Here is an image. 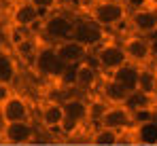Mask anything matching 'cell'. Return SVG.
<instances>
[{
  "instance_id": "cell-1",
  "label": "cell",
  "mask_w": 157,
  "mask_h": 146,
  "mask_svg": "<svg viewBox=\"0 0 157 146\" xmlns=\"http://www.w3.org/2000/svg\"><path fill=\"white\" fill-rule=\"evenodd\" d=\"M72 40L85 45L87 49H98L102 43H106V28H102L98 21H94L89 15H77Z\"/></svg>"
},
{
  "instance_id": "cell-2",
  "label": "cell",
  "mask_w": 157,
  "mask_h": 146,
  "mask_svg": "<svg viewBox=\"0 0 157 146\" xmlns=\"http://www.w3.org/2000/svg\"><path fill=\"white\" fill-rule=\"evenodd\" d=\"M89 17L94 21H98L102 28L119 25L128 17V4H123L119 0H100L89 9Z\"/></svg>"
},
{
  "instance_id": "cell-3",
  "label": "cell",
  "mask_w": 157,
  "mask_h": 146,
  "mask_svg": "<svg viewBox=\"0 0 157 146\" xmlns=\"http://www.w3.org/2000/svg\"><path fill=\"white\" fill-rule=\"evenodd\" d=\"M40 32L51 40V43H64V40H72V32H75V17L57 11V13H51L45 21H43V28Z\"/></svg>"
},
{
  "instance_id": "cell-4",
  "label": "cell",
  "mask_w": 157,
  "mask_h": 146,
  "mask_svg": "<svg viewBox=\"0 0 157 146\" xmlns=\"http://www.w3.org/2000/svg\"><path fill=\"white\" fill-rule=\"evenodd\" d=\"M34 68H36V72L40 74V76H45V78H57L59 80V76L66 70V64L57 55L55 45H43V47L38 49L36 57H34Z\"/></svg>"
},
{
  "instance_id": "cell-5",
  "label": "cell",
  "mask_w": 157,
  "mask_h": 146,
  "mask_svg": "<svg viewBox=\"0 0 157 146\" xmlns=\"http://www.w3.org/2000/svg\"><path fill=\"white\" fill-rule=\"evenodd\" d=\"M64 104V125H62V131L64 133H72L77 131L83 123L89 119V104L83 102L81 97H70Z\"/></svg>"
},
{
  "instance_id": "cell-6",
  "label": "cell",
  "mask_w": 157,
  "mask_h": 146,
  "mask_svg": "<svg viewBox=\"0 0 157 146\" xmlns=\"http://www.w3.org/2000/svg\"><path fill=\"white\" fill-rule=\"evenodd\" d=\"M100 62V70L102 72L113 74L117 68H121L123 64H128V55H125V49L119 43H102L100 47L96 49L94 53Z\"/></svg>"
},
{
  "instance_id": "cell-7",
  "label": "cell",
  "mask_w": 157,
  "mask_h": 146,
  "mask_svg": "<svg viewBox=\"0 0 157 146\" xmlns=\"http://www.w3.org/2000/svg\"><path fill=\"white\" fill-rule=\"evenodd\" d=\"M125 49V55H128V62L136 64V66H144L149 64V59L153 57V49L147 36L142 34H130L125 36V40L121 43Z\"/></svg>"
},
{
  "instance_id": "cell-8",
  "label": "cell",
  "mask_w": 157,
  "mask_h": 146,
  "mask_svg": "<svg viewBox=\"0 0 157 146\" xmlns=\"http://www.w3.org/2000/svg\"><path fill=\"white\" fill-rule=\"evenodd\" d=\"M2 140L9 142L13 146H28L34 142L36 138V127L30 121H21V123H6L2 129Z\"/></svg>"
},
{
  "instance_id": "cell-9",
  "label": "cell",
  "mask_w": 157,
  "mask_h": 146,
  "mask_svg": "<svg viewBox=\"0 0 157 146\" xmlns=\"http://www.w3.org/2000/svg\"><path fill=\"white\" fill-rule=\"evenodd\" d=\"M0 117L4 123H21L32 119V108L28 104L26 97L21 95H13L9 97L2 106H0Z\"/></svg>"
},
{
  "instance_id": "cell-10",
  "label": "cell",
  "mask_w": 157,
  "mask_h": 146,
  "mask_svg": "<svg viewBox=\"0 0 157 146\" xmlns=\"http://www.w3.org/2000/svg\"><path fill=\"white\" fill-rule=\"evenodd\" d=\"M11 21H13V25H17V28H34V30H38L36 25L43 24V17H40L38 9L30 0H21V2H17L13 6Z\"/></svg>"
},
{
  "instance_id": "cell-11",
  "label": "cell",
  "mask_w": 157,
  "mask_h": 146,
  "mask_svg": "<svg viewBox=\"0 0 157 146\" xmlns=\"http://www.w3.org/2000/svg\"><path fill=\"white\" fill-rule=\"evenodd\" d=\"M130 25L136 34H151L153 30H157V9L155 6H144L138 11H132L130 15Z\"/></svg>"
},
{
  "instance_id": "cell-12",
  "label": "cell",
  "mask_w": 157,
  "mask_h": 146,
  "mask_svg": "<svg viewBox=\"0 0 157 146\" xmlns=\"http://www.w3.org/2000/svg\"><path fill=\"white\" fill-rule=\"evenodd\" d=\"M100 127L106 129H117V131H123L125 127H134V119H132V112L125 106H108V110L104 112Z\"/></svg>"
},
{
  "instance_id": "cell-13",
  "label": "cell",
  "mask_w": 157,
  "mask_h": 146,
  "mask_svg": "<svg viewBox=\"0 0 157 146\" xmlns=\"http://www.w3.org/2000/svg\"><path fill=\"white\" fill-rule=\"evenodd\" d=\"M57 55L62 57V62L68 66V64H83L87 57H89V49L85 45H81L77 40H64V43H57Z\"/></svg>"
},
{
  "instance_id": "cell-14",
  "label": "cell",
  "mask_w": 157,
  "mask_h": 146,
  "mask_svg": "<svg viewBox=\"0 0 157 146\" xmlns=\"http://www.w3.org/2000/svg\"><path fill=\"white\" fill-rule=\"evenodd\" d=\"M140 68L142 66H136V64H123L121 68H117L115 72L110 74V78L115 80V83H119L121 87H125L128 91H138V80H140Z\"/></svg>"
},
{
  "instance_id": "cell-15",
  "label": "cell",
  "mask_w": 157,
  "mask_h": 146,
  "mask_svg": "<svg viewBox=\"0 0 157 146\" xmlns=\"http://www.w3.org/2000/svg\"><path fill=\"white\" fill-rule=\"evenodd\" d=\"M40 125L45 129L59 131L64 125V104L62 102H49L40 110Z\"/></svg>"
},
{
  "instance_id": "cell-16",
  "label": "cell",
  "mask_w": 157,
  "mask_h": 146,
  "mask_svg": "<svg viewBox=\"0 0 157 146\" xmlns=\"http://www.w3.org/2000/svg\"><path fill=\"white\" fill-rule=\"evenodd\" d=\"M100 72L102 70H98V68H94L91 64H87V62H83V64H78L77 66V89L81 91H89V89H94L98 83H100Z\"/></svg>"
},
{
  "instance_id": "cell-17",
  "label": "cell",
  "mask_w": 157,
  "mask_h": 146,
  "mask_svg": "<svg viewBox=\"0 0 157 146\" xmlns=\"http://www.w3.org/2000/svg\"><path fill=\"white\" fill-rule=\"evenodd\" d=\"M128 95H130V91L125 87H121L119 83H115L113 78L102 83V99H106L110 106H123Z\"/></svg>"
},
{
  "instance_id": "cell-18",
  "label": "cell",
  "mask_w": 157,
  "mask_h": 146,
  "mask_svg": "<svg viewBox=\"0 0 157 146\" xmlns=\"http://www.w3.org/2000/svg\"><path fill=\"white\" fill-rule=\"evenodd\" d=\"M134 144H157V123L147 121L142 125H136L134 129Z\"/></svg>"
},
{
  "instance_id": "cell-19",
  "label": "cell",
  "mask_w": 157,
  "mask_h": 146,
  "mask_svg": "<svg viewBox=\"0 0 157 146\" xmlns=\"http://www.w3.org/2000/svg\"><path fill=\"white\" fill-rule=\"evenodd\" d=\"M17 76V64L15 59L6 53V51H0V83L4 85H11Z\"/></svg>"
},
{
  "instance_id": "cell-20",
  "label": "cell",
  "mask_w": 157,
  "mask_h": 146,
  "mask_svg": "<svg viewBox=\"0 0 157 146\" xmlns=\"http://www.w3.org/2000/svg\"><path fill=\"white\" fill-rule=\"evenodd\" d=\"M138 89L147 95H155L157 93V72L153 68H140V80H138Z\"/></svg>"
},
{
  "instance_id": "cell-21",
  "label": "cell",
  "mask_w": 157,
  "mask_h": 146,
  "mask_svg": "<svg viewBox=\"0 0 157 146\" xmlns=\"http://www.w3.org/2000/svg\"><path fill=\"white\" fill-rule=\"evenodd\" d=\"M123 106H125L130 112L142 110V108H153V95H147V93H142L140 89H138V91H132Z\"/></svg>"
},
{
  "instance_id": "cell-22",
  "label": "cell",
  "mask_w": 157,
  "mask_h": 146,
  "mask_svg": "<svg viewBox=\"0 0 157 146\" xmlns=\"http://www.w3.org/2000/svg\"><path fill=\"white\" fill-rule=\"evenodd\" d=\"M121 131H117V129H106V127H98L96 129V133L91 136V142L98 146H115L119 144V140H121V136H119Z\"/></svg>"
},
{
  "instance_id": "cell-23",
  "label": "cell",
  "mask_w": 157,
  "mask_h": 146,
  "mask_svg": "<svg viewBox=\"0 0 157 146\" xmlns=\"http://www.w3.org/2000/svg\"><path fill=\"white\" fill-rule=\"evenodd\" d=\"M38 40L34 38V36H26L19 45H15V51H17V55L19 57H24V59H32L34 62V57H36V53H38Z\"/></svg>"
},
{
  "instance_id": "cell-24",
  "label": "cell",
  "mask_w": 157,
  "mask_h": 146,
  "mask_svg": "<svg viewBox=\"0 0 157 146\" xmlns=\"http://www.w3.org/2000/svg\"><path fill=\"white\" fill-rule=\"evenodd\" d=\"M77 66L78 64H68L64 74L59 76V85L62 87H75L77 85Z\"/></svg>"
},
{
  "instance_id": "cell-25",
  "label": "cell",
  "mask_w": 157,
  "mask_h": 146,
  "mask_svg": "<svg viewBox=\"0 0 157 146\" xmlns=\"http://www.w3.org/2000/svg\"><path fill=\"white\" fill-rule=\"evenodd\" d=\"M132 119H134V127L136 125H142V123H147V121H153V108L136 110V112H132Z\"/></svg>"
},
{
  "instance_id": "cell-26",
  "label": "cell",
  "mask_w": 157,
  "mask_h": 146,
  "mask_svg": "<svg viewBox=\"0 0 157 146\" xmlns=\"http://www.w3.org/2000/svg\"><path fill=\"white\" fill-rule=\"evenodd\" d=\"M36 9H45V11H53L57 6V0H30Z\"/></svg>"
},
{
  "instance_id": "cell-27",
  "label": "cell",
  "mask_w": 157,
  "mask_h": 146,
  "mask_svg": "<svg viewBox=\"0 0 157 146\" xmlns=\"http://www.w3.org/2000/svg\"><path fill=\"white\" fill-rule=\"evenodd\" d=\"M13 95V91H11V85H4V83H0V106L9 99V97Z\"/></svg>"
},
{
  "instance_id": "cell-28",
  "label": "cell",
  "mask_w": 157,
  "mask_h": 146,
  "mask_svg": "<svg viewBox=\"0 0 157 146\" xmlns=\"http://www.w3.org/2000/svg\"><path fill=\"white\" fill-rule=\"evenodd\" d=\"M128 2V9H132V11H138V9H144L151 0H125Z\"/></svg>"
},
{
  "instance_id": "cell-29",
  "label": "cell",
  "mask_w": 157,
  "mask_h": 146,
  "mask_svg": "<svg viewBox=\"0 0 157 146\" xmlns=\"http://www.w3.org/2000/svg\"><path fill=\"white\" fill-rule=\"evenodd\" d=\"M149 43H151V49H153V55H157V30H153L151 34H147Z\"/></svg>"
},
{
  "instance_id": "cell-30",
  "label": "cell",
  "mask_w": 157,
  "mask_h": 146,
  "mask_svg": "<svg viewBox=\"0 0 157 146\" xmlns=\"http://www.w3.org/2000/svg\"><path fill=\"white\" fill-rule=\"evenodd\" d=\"M49 146H78V144H49Z\"/></svg>"
},
{
  "instance_id": "cell-31",
  "label": "cell",
  "mask_w": 157,
  "mask_h": 146,
  "mask_svg": "<svg viewBox=\"0 0 157 146\" xmlns=\"http://www.w3.org/2000/svg\"><path fill=\"white\" fill-rule=\"evenodd\" d=\"M2 45H4V38H2V34H0V51H2Z\"/></svg>"
},
{
  "instance_id": "cell-32",
  "label": "cell",
  "mask_w": 157,
  "mask_h": 146,
  "mask_svg": "<svg viewBox=\"0 0 157 146\" xmlns=\"http://www.w3.org/2000/svg\"><path fill=\"white\" fill-rule=\"evenodd\" d=\"M78 146H98V144H94V142H87V144H78Z\"/></svg>"
},
{
  "instance_id": "cell-33",
  "label": "cell",
  "mask_w": 157,
  "mask_h": 146,
  "mask_svg": "<svg viewBox=\"0 0 157 146\" xmlns=\"http://www.w3.org/2000/svg\"><path fill=\"white\" fill-rule=\"evenodd\" d=\"M0 146H13V144H9V142H4V140H2V142H0Z\"/></svg>"
},
{
  "instance_id": "cell-34",
  "label": "cell",
  "mask_w": 157,
  "mask_h": 146,
  "mask_svg": "<svg viewBox=\"0 0 157 146\" xmlns=\"http://www.w3.org/2000/svg\"><path fill=\"white\" fill-rule=\"evenodd\" d=\"M134 146H157V144H134Z\"/></svg>"
},
{
  "instance_id": "cell-35",
  "label": "cell",
  "mask_w": 157,
  "mask_h": 146,
  "mask_svg": "<svg viewBox=\"0 0 157 146\" xmlns=\"http://www.w3.org/2000/svg\"><path fill=\"white\" fill-rule=\"evenodd\" d=\"M151 4H153V6H157V0H151Z\"/></svg>"
},
{
  "instance_id": "cell-36",
  "label": "cell",
  "mask_w": 157,
  "mask_h": 146,
  "mask_svg": "<svg viewBox=\"0 0 157 146\" xmlns=\"http://www.w3.org/2000/svg\"><path fill=\"white\" fill-rule=\"evenodd\" d=\"M115 146H119V144H115Z\"/></svg>"
},
{
  "instance_id": "cell-37",
  "label": "cell",
  "mask_w": 157,
  "mask_h": 146,
  "mask_svg": "<svg viewBox=\"0 0 157 146\" xmlns=\"http://www.w3.org/2000/svg\"><path fill=\"white\" fill-rule=\"evenodd\" d=\"M155 9H157V6H155Z\"/></svg>"
}]
</instances>
